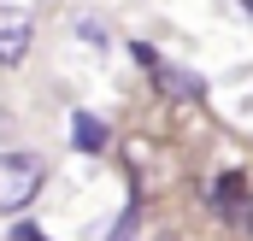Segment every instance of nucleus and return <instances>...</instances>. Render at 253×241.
<instances>
[{
	"mask_svg": "<svg viewBox=\"0 0 253 241\" xmlns=\"http://www.w3.org/2000/svg\"><path fill=\"white\" fill-rule=\"evenodd\" d=\"M42 159L36 153H0V212H18V206H30L36 200V188H42Z\"/></svg>",
	"mask_w": 253,
	"mask_h": 241,
	"instance_id": "f257e3e1",
	"label": "nucleus"
},
{
	"mask_svg": "<svg viewBox=\"0 0 253 241\" xmlns=\"http://www.w3.org/2000/svg\"><path fill=\"white\" fill-rule=\"evenodd\" d=\"M212 212L230 230H253V194H248V177L242 171H224V177L212 182Z\"/></svg>",
	"mask_w": 253,
	"mask_h": 241,
	"instance_id": "f03ea898",
	"label": "nucleus"
},
{
	"mask_svg": "<svg viewBox=\"0 0 253 241\" xmlns=\"http://www.w3.org/2000/svg\"><path fill=\"white\" fill-rule=\"evenodd\" d=\"M30 36H36L30 12L0 6V65H24V53H30Z\"/></svg>",
	"mask_w": 253,
	"mask_h": 241,
	"instance_id": "7ed1b4c3",
	"label": "nucleus"
},
{
	"mask_svg": "<svg viewBox=\"0 0 253 241\" xmlns=\"http://www.w3.org/2000/svg\"><path fill=\"white\" fill-rule=\"evenodd\" d=\"M71 141H77L83 153H100V147H106V123L88 118V112H77V118H71Z\"/></svg>",
	"mask_w": 253,
	"mask_h": 241,
	"instance_id": "20e7f679",
	"label": "nucleus"
},
{
	"mask_svg": "<svg viewBox=\"0 0 253 241\" xmlns=\"http://www.w3.org/2000/svg\"><path fill=\"white\" fill-rule=\"evenodd\" d=\"M153 77H159V88H165V94H189V100H194V94H200V82H194L189 71H171V65H165V59L153 65Z\"/></svg>",
	"mask_w": 253,
	"mask_h": 241,
	"instance_id": "39448f33",
	"label": "nucleus"
},
{
	"mask_svg": "<svg viewBox=\"0 0 253 241\" xmlns=\"http://www.w3.org/2000/svg\"><path fill=\"white\" fill-rule=\"evenodd\" d=\"M106 241H135V206H129L124 218H118V230H112V236H106Z\"/></svg>",
	"mask_w": 253,
	"mask_h": 241,
	"instance_id": "423d86ee",
	"label": "nucleus"
},
{
	"mask_svg": "<svg viewBox=\"0 0 253 241\" xmlns=\"http://www.w3.org/2000/svg\"><path fill=\"white\" fill-rule=\"evenodd\" d=\"M135 65H141V71H153V65H159V53H153L147 41H135Z\"/></svg>",
	"mask_w": 253,
	"mask_h": 241,
	"instance_id": "0eeeda50",
	"label": "nucleus"
},
{
	"mask_svg": "<svg viewBox=\"0 0 253 241\" xmlns=\"http://www.w3.org/2000/svg\"><path fill=\"white\" fill-rule=\"evenodd\" d=\"M242 6H248V12H253V0H242Z\"/></svg>",
	"mask_w": 253,
	"mask_h": 241,
	"instance_id": "6e6552de",
	"label": "nucleus"
}]
</instances>
